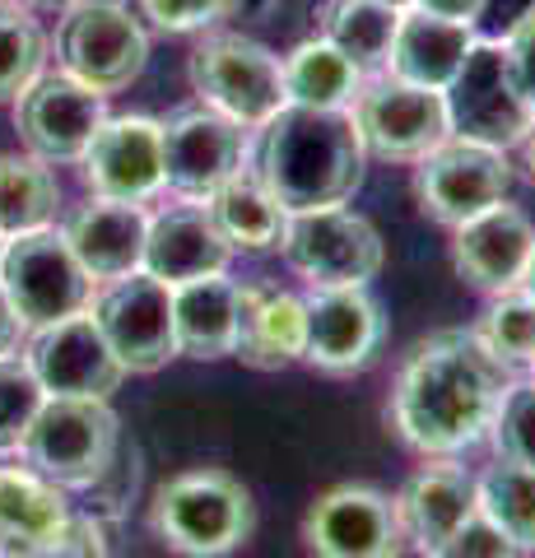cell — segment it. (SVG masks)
<instances>
[{
	"label": "cell",
	"instance_id": "16",
	"mask_svg": "<svg viewBox=\"0 0 535 558\" xmlns=\"http://www.w3.org/2000/svg\"><path fill=\"white\" fill-rule=\"evenodd\" d=\"M20 135L33 159L42 163H80L98 126L108 121V98L84 89L71 75H38L20 94Z\"/></svg>",
	"mask_w": 535,
	"mask_h": 558
},
{
	"label": "cell",
	"instance_id": "22",
	"mask_svg": "<svg viewBox=\"0 0 535 558\" xmlns=\"http://www.w3.org/2000/svg\"><path fill=\"white\" fill-rule=\"evenodd\" d=\"M233 260L229 238L215 229L210 209L196 205H172L149 215V238H145V260L141 270L163 279V284H186L200 275H223Z\"/></svg>",
	"mask_w": 535,
	"mask_h": 558
},
{
	"label": "cell",
	"instance_id": "24",
	"mask_svg": "<svg viewBox=\"0 0 535 558\" xmlns=\"http://www.w3.org/2000/svg\"><path fill=\"white\" fill-rule=\"evenodd\" d=\"M233 336H238V279H229V270L172 284V340H178V354L200 363L229 359Z\"/></svg>",
	"mask_w": 535,
	"mask_h": 558
},
{
	"label": "cell",
	"instance_id": "37",
	"mask_svg": "<svg viewBox=\"0 0 535 558\" xmlns=\"http://www.w3.org/2000/svg\"><path fill=\"white\" fill-rule=\"evenodd\" d=\"M434 558H522V549H516L489 517L471 512V517H465L461 526L434 549Z\"/></svg>",
	"mask_w": 535,
	"mask_h": 558
},
{
	"label": "cell",
	"instance_id": "40",
	"mask_svg": "<svg viewBox=\"0 0 535 558\" xmlns=\"http://www.w3.org/2000/svg\"><path fill=\"white\" fill-rule=\"evenodd\" d=\"M526 20H535V0H485V10H479V24L489 28L485 38H508Z\"/></svg>",
	"mask_w": 535,
	"mask_h": 558
},
{
	"label": "cell",
	"instance_id": "32",
	"mask_svg": "<svg viewBox=\"0 0 535 558\" xmlns=\"http://www.w3.org/2000/svg\"><path fill=\"white\" fill-rule=\"evenodd\" d=\"M475 336L485 340V349L503 363V368H512V373L531 368L535 363V303L522 289L498 293V299H489Z\"/></svg>",
	"mask_w": 535,
	"mask_h": 558
},
{
	"label": "cell",
	"instance_id": "1",
	"mask_svg": "<svg viewBox=\"0 0 535 558\" xmlns=\"http://www.w3.org/2000/svg\"><path fill=\"white\" fill-rule=\"evenodd\" d=\"M508 387L512 368L489 354L475 330H438L414 344L396 373L391 424L420 457L452 461L489 438Z\"/></svg>",
	"mask_w": 535,
	"mask_h": 558
},
{
	"label": "cell",
	"instance_id": "15",
	"mask_svg": "<svg viewBox=\"0 0 535 558\" xmlns=\"http://www.w3.org/2000/svg\"><path fill=\"white\" fill-rule=\"evenodd\" d=\"M303 363H313L317 373L350 377L364 373L382 354L387 322L368 289H313V299H303Z\"/></svg>",
	"mask_w": 535,
	"mask_h": 558
},
{
	"label": "cell",
	"instance_id": "46",
	"mask_svg": "<svg viewBox=\"0 0 535 558\" xmlns=\"http://www.w3.org/2000/svg\"><path fill=\"white\" fill-rule=\"evenodd\" d=\"M522 293H526V299L535 303V256H531V266H526V279H522Z\"/></svg>",
	"mask_w": 535,
	"mask_h": 558
},
{
	"label": "cell",
	"instance_id": "38",
	"mask_svg": "<svg viewBox=\"0 0 535 558\" xmlns=\"http://www.w3.org/2000/svg\"><path fill=\"white\" fill-rule=\"evenodd\" d=\"M135 10L159 33H205L219 24V0H135Z\"/></svg>",
	"mask_w": 535,
	"mask_h": 558
},
{
	"label": "cell",
	"instance_id": "10",
	"mask_svg": "<svg viewBox=\"0 0 535 558\" xmlns=\"http://www.w3.org/2000/svg\"><path fill=\"white\" fill-rule=\"evenodd\" d=\"M350 117L368 159H382V163H420L428 149H438L452 135L442 89H420V84H405L391 75L364 80V89L350 102Z\"/></svg>",
	"mask_w": 535,
	"mask_h": 558
},
{
	"label": "cell",
	"instance_id": "50",
	"mask_svg": "<svg viewBox=\"0 0 535 558\" xmlns=\"http://www.w3.org/2000/svg\"><path fill=\"white\" fill-rule=\"evenodd\" d=\"M0 252H5V233H0Z\"/></svg>",
	"mask_w": 535,
	"mask_h": 558
},
{
	"label": "cell",
	"instance_id": "49",
	"mask_svg": "<svg viewBox=\"0 0 535 558\" xmlns=\"http://www.w3.org/2000/svg\"><path fill=\"white\" fill-rule=\"evenodd\" d=\"M33 5H57V0H33Z\"/></svg>",
	"mask_w": 535,
	"mask_h": 558
},
{
	"label": "cell",
	"instance_id": "6",
	"mask_svg": "<svg viewBox=\"0 0 535 558\" xmlns=\"http://www.w3.org/2000/svg\"><path fill=\"white\" fill-rule=\"evenodd\" d=\"M57 57L61 75L112 98L145 75L149 38L141 14H131L122 0H80V5L65 10L57 28Z\"/></svg>",
	"mask_w": 535,
	"mask_h": 558
},
{
	"label": "cell",
	"instance_id": "27",
	"mask_svg": "<svg viewBox=\"0 0 535 558\" xmlns=\"http://www.w3.org/2000/svg\"><path fill=\"white\" fill-rule=\"evenodd\" d=\"M200 205L210 209L215 229L229 238L233 252H270L275 242H280L284 209L275 205L266 182L256 178V168H238L233 178H223Z\"/></svg>",
	"mask_w": 535,
	"mask_h": 558
},
{
	"label": "cell",
	"instance_id": "3",
	"mask_svg": "<svg viewBox=\"0 0 535 558\" xmlns=\"http://www.w3.org/2000/svg\"><path fill=\"white\" fill-rule=\"evenodd\" d=\"M154 535L178 558H229L247 545L256 508L247 484L229 470H186L154 494Z\"/></svg>",
	"mask_w": 535,
	"mask_h": 558
},
{
	"label": "cell",
	"instance_id": "14",
	"mask_svg": "<svg viewBox=\"0 0 535 558\" xmlns=\"http://www.w3.org/2000/svg\"><path fill=\"white\" fill-rule=\"evenodd\" d=\"M303 539L313 558H387L405 539L396 498L368 484H336L307 508Z\"/></svg>",
	"mask_w": 535,
	"mask_h": 558
},
{
	"label": "cell",
	"instance_id": "23",
	"mask_svg": "<svg viewBox=\"0 0 535 558\" xmlns=\"http://www.w3.org/2000/svg\"><path fill=\"white\" fill-rule=\"evenodd\" d=\"M475 38L479 33L471 24H452V20H438V14H424V10H401V24H396L382 75L420 84V89H447Z\"/></svg>",
	"mask_w": 535,
	"mask_h": 558
},
{
	"label": "cell",
	"instance_id": "44",
	"mask_svg": "<svg viewBox=\"0 0 535 558\" xmlns=\"http://www.w3.org/2000/svg\"><path fill=\"white\" fill-rule=\"evenodd\" d=\"M387 558H434V549H424V545H420V539H410V535H405V539H401V545H396V549H391Z\"/></svg>",
	"mask_w": 535,
	"mask_h": 558
},
{
	"label": "cell",
	"instance_id": "42",
	"mask_svg": "<svg viewBox=\"0 0 535 558\" xmlns=\"http://www.w3.org/2000/svg\"><path fill=\"white\" fill-rule=\"evenodd\" d=\"M280 10V0H219V20H243V24H266Z\"/></svg>",
	"mask_w": 535,
	"mask_h": 558
},
{
	"label": "cell",
	"instance_id": "9",
	"mask_svg": "<svg viewBox=\"0 0 535 558\" xmlns=\"http://www.w3.org/2000/svg\"><path fill=\"white\" fill-rule=\"evenodd\" d=\"M0 284H5L10 307L24 322V330H42L61 317H75L98 293V284L75 260L65 233L57 229H33L20 238H5Z\"/></svg>",
	"mask_w": 535,
	"mask_h": 558
},
{
	"label": "cell",
	"instance_id": "39",
	"mask_svg": "<svg viewBox=\"0 0 535 558\" xmlns=\"http://www.w3.org/2000/svg\"><path fill=\"white\" fill-rule=\"evenodd\" d=\"M503 47H508V61H512V75H516V89H522L526 108L535 112V20L516 24V28L508 33V38H503Z\"/></svg>",
	"mask_w": 535,
	"mask_h": 558
},
{
	"label": "cell",
	"instance_id": "48",
	"mask_svg": "<svg viewBox=\"0 0 535 558\" xmlns=\"http://www.w3.org/2000/svg\"><path fill=\"white\" fill-rule=\"evenodd\" d=\"M10 554V545H5V535H0V558H5Z\"/></svg>",
	"mask_w": 535,
	"mask_h": 558
},
{
	"label": "cell",
	"instance_id": "26",
	"mask_svg": "<svg viewBox=\"0 0 535 558\" xmlns=\"http://www.w3.org/2000/svg\"><path fill=\"white\" fill-rule=\"evenodd\" d=\"M71 521L65 488L28 465H0V535L10 549H51Z\"/></svg>",
	"mask_w": 535,
	"mask_h": 558
},
{
	"label": "cell",
	"instance_id": "31",
	"mask_svg": "<svg viewBox=\"0 0 535 558\" xmlns=\"http://www.w3.org/2000/svg\"><path fill=\"white\" fill-rule=\"evenodd\" d=\"M475 512L489 517L522 554L535 549V470L494 457L475 480Z\"/></svg>",
	"mask_w": 535,
	"mask_h": 558
},
{
	"label": "cell",
	"instance_id": "35",
	"mask_svg": "<svg viewBox=\"0 0 535 558\" xmlns=\"http://www.w3.org/2000/svg\"><path fill=\"white\" fill-rule=\"evenodd\" d=\"M489 442L494 457L535 470V377H512L503 405H498L489 424Z\"/></svg>",
	"mask_w": 535,
	"mask_h": 558
},
{
	"label": "cell",
	"instance_id": "21",
	"mask_svg": "<svg viewBox=\"0 0 535 558\" xmlns=\"http://www.w3.org/2000/svg\"><path fill=\"white\" fill-rule=\"evenodd\" d=\"M303 330H307V307L299 293L270 284V279L238 284L233 359H243L247 368L262 373H280L303 359Z\"/></svg>",
	"mask_w": 535,
	"mask_h": 558
},
{
	"label": "cell",
	"instance_id": "2",
	"mask_svg": "<svg viewBox=\"0 0 535 558\" xmlns=\"http://www.w3.org/2000/svg\"><path fill=\"white\" fill-rule=\"evenodd\" d=\"M368 149L358 140L350 108H293L284 102L256 149V178L266 182L284 215L321 205H350L364 186Z\"/></svg>",
	"mask_w": 535,
	"mask_h": 558
},
{
	"label": "cell",
	"instance_id": "20",
	"mask_svg": "<svg viewBox=\"0 0 535 558\" xmlns=\"http://www.w3.org/2000/svg\"><path fill=\"white\" fill-rule=\"evenodd\" d=\"M65 242H71L75 260L94 284H112L141 270L145 260V238H149V209L135 201H89L75 209L65 223Z\"/></svg>",
	"mask_w": 535,
	"mask_h": 558
},
{
	"label": "cell",
	"instance_id": "36",
	"mask_svg": "<svg viewBox=\"0 0 535 558\" xmlns=\"http://www.w3.org/2000/svg\"><path fill=\"white\" fill-rule=\"evenodd\" d=\"M135 484H141V451H135L131 442H117V451H112V461L102 465V475L84 488L89 494V517H117L131 502V494H135Z\"/></svg>",
	"mask_w": 535,
	"mask_h": 558
},
{
	"label": "cell",
	"instance_id": "29",
	"mask_svg": "<svg viewBox=\"0 0 535 558\" xmlns=\"http://www.w3.org/2000/svg\"><path fill=\"white\" fill-rule=\"evenodd\" d=\"M396 24H401V10L377 5V0H326L321 10V38L364 75H382Z\"/></svg>",
	"mask_w": 535,
	"mask_h": 558
},
{
	"label": "cell",
	"instance_id": "25",
	"mask_svg": "<svg viewBox=\"0 0 535 558\" xmlns=\"http://www.w3.org/2000/svg\"><path fill=\"white\" fill-rule=\"evenodd\" d=\"M475 512V480L457 465H424L405 480V488L396 494V517L410 539H420L424 549H438L465 517Z\"/></svg>",
	"mask_w": 535,
	"mask_h": 558
},
{
	"label": "cell",
	"instance_id": "5",
	"mask_svg": "<svg viewBox=\"0 0 535 558\" xmlns=\"http://www.w3.org/2000/svg\"><path fill=\"white\" fill-rule=\"evenodd\" d=\"M280 256L313 289H368L382 270V238L350 205H321L284 215Z\"/></svg>",
	"mask_w": 535,
	"mask_h": 558
},
{
	"label": "cell",
	"instance_id": "17",
	"mask_svg": "<svg viewBox=\"0 0 535 558\" xmlns=\"http://www.w3.org/2000/svg\"><path fill=\"white\" fill-rule=\"evenodd\" d=\"M247 131L215 108H182L163 121V186L186 201H205L210 191L243 168Z\"/></svg>",
	"mask_w": 535,
	"mask_h": 558
},
{
	"label": "cell",
	"instance_id": "45",
	"mask_svg": "<svg viewBox=\"0 0 535 558\" xmlns=\"http://www.w3.org/2000/svg\"><path fill=\"white\" fill-rule=\"evenodd\" d=\"M516 149H522V168H526V178L535 182V126L526 131V140H522V145H516Z\"/></svg>",
	"mask_w": 535,
	"mask_h": 558
},
{
	"label": "cell",
	"instance_id": "43",
	"mask_svg": "<svg viewBox=\"0 0 535 558\" xmlns=\"http://www.w3.org/2000/svg\"><path fill=\"white\" fill-rule=\"evenodd\" d=\"M28 336L24 330V322L14 317V307H10V293H5V284H0V359L5 354H14L20 349V340Z\"/></svg>",
	"mask_w": 535,
	"mask_h": 558
},
{
	"label": "cell",
	"instance_id": "13",
	"mask_svg": "<svg viewBox=\"0 0 535 558\" xmlns=\"http://www.w3.org/2000/svg\"><path fill=\"white\" fill-rule=\"evenodd\" d=\"M24 363L38 377L47 396H80V400H112L126 381V368L102 340L94 312L84 307L75 317H61L42 330H28Z\"/></svg>",
	"mask_w": 535,
	"mask_h": 558
},
{
	"label": "cell",
	"instance_id": "33",
	"mask_svg": "<svg viewBox=\"0 0 535 558\" xmlns=\"http://www.w3.org/2000/svg\"><path fill=\"white\" fill-rule=\"evenodd\" d=\"M42 61H47V38L33 24V14L0 5V102L20 98L42 75Z\"/></svg>",
	"mask_w": 535,
	"mask_h": 558
},
{
	"label": "cell",
	"instance_id": "19",
	"mask_svg": "<svg viewBox=\"0 0 535 558\" xmlns=\"http://www.w3.org/2000/svg\"><path fill=\"white\" fill-rule=\"evenodd\" d=\"M535 256V223L516 205L498 201L485 215L452 229V266L475 293H512L522 289L526 266Z\"/></svg>",
	"mask_w": 535,
	"mask_h": 558
},
{
	"label": "cell",
	"instance_id": "8",
	"mask_svg": "<svg viewBox=\"0 0 535 558\" xmlns=\"http://www.w3.org/2000/svg\"><path fill=\"white\" fill-rule=\"evenodd\" d=\"M122 428L108 400H80V396H47L38 418L24 438V461L57 488H89L102 465L112 461Z\"/></svg>",
	"mask_w": 535,
	"mask_h": 558
},
{
	"label": "cell",
	"instance_id": "30",
	"mask_svg": "<svg viewBox=\"0 0 535 558\" xmlns=\"http://www.w3.org/2000/svg\"><path fill=\"white\" fill-rule=\"evenodd\" d=\"M61 205V186L42 159L0 154V233L20 238L33 229H51Z\"/></svg>",
	"mask_w": 535,
	"mask_h": 558
},
{
	"label": "cell",
	"instance_id": "41",
	"mask_svg": "<svg viewBox=\"0 0 535 558\" xmlns=\"http://www.w3.org/2000/svg\"><path fill=\"white\" fill-rule=\"evenodd\" d=\"M410 10H424V14H438V20L479 28V10H485V0H414Z\"/></svg>",
	"mask_w": 535,
	"mask_h": 558
},
{
	"label": "cell",
	"instance_id": "11",
	"mask_svg": "<svg viewBox=\"0 0 535 558\" xmlns=\"http://www.w3.org/2000/svg\"><path fill=\"white\" fill-rule=\"evenodd\" d=\"M508 191H512L508 149H489L461 135H447L438 149H428L414 163V196H420L424 215H434L447 229L508 201Z\"/></svg>",
	"mask_w": 535,
	"mask_h": 558
},
{
	"label": "cell",
	"instance_id": "34",
	"mask_svg": "<svg viewBox=\"0 0 535 558\" xmlns=\"http://www.w3.org/2000/svg\"><path fill=\"white\" fill-rule=\"evenodd\" d=\"M42 400H47V391L38 387V377H33L24 354L0 359V457H10V451L24 447Z\"/></svg>",
	"mask_w": 535,
	"mask_h": 558
},
{
	"label": "cell",
	"instance_id": "47",
	"mask_svg": "<svg viewBox=\"0 0 535 558\" xmlns=\"http://www.w3.org/2000/svg\"><path fill=\"white\" fill-rule=\"evenodd\" d=\"M377 5H391V10H410L414 0H377Z\"/></svg>",
	"mask_w": 535,
	"mask_h": 558
},
{
	"label": "cell",
	"instance_id": "12",
	"mask_svg": "<svg viewBox=\"0 0 535 558\" xmlns=\"http://www.w3.org/2000/svg\"><path fill=\"white\" fill-rule=\"evenodd\" d=\"M89 312L126 373H159L168 359H178L172 289L163 279L135 270L126 279H112V284H98Z\"/></svg>",
	"mask_w": 535,
	"mask_h": 558
},
{
	"label": "cell",
	"instance_id": "4",
	"mask_svg": "<svg viewBox=\"0 0 535 558\" xmlns=\"http://www.w3.org/2000/svg\"><path fill=\"white\" fill-rule=\"evenodd\" d=\"M186 75L205 108L223 112L243 131H262L284 108V61L243 33H210L192 47Z\"/></svg>",
	"mask_w": 535,
	"mask_h": 558
},
{
	"label": "cell",
	"instance_id": "28",
	"mask_svg": "<svg viewBox=\"0 0 535 558\" xmlns=\"http://www.w3.org/2000/svg\"><path fill=\"white\" fill-rule=\"evenodd\" d=\"M364 80V70L350 57H340L321 33L284 57V98L293 108H350Z\"/></svg>",
	"mask_w": 535,
	"mask_h": 558
},
{
	"label": "cell",
	"instance_id": "51",
	"mask_svg": "<svg viewBox=\"0 0 535 558\" xmlns=\"http://www.w3.org/2000/svg\"><path fill=\"white\" fill-rule=\"evenodd\" d=\"M531 377H535V363H531Z\"/></svg>",
	"mask_w": 535,
	"mask_h": 558
},
{
	"label": "cell",
	"instance_id": "7",
	"mask_svg": "<svg viewBox=\"0 0 535 558\" xmlns=\"http://www.w3.org/2000/svg\"><path fill=\"white\" fill-rule=\"evenodd\" d=\"M442 98L452 135L489 149H516L535 126V112L526 108L522 89H516L503 38H475Z\"/></svg>",
	"mask_w": 535,
	"mask_h": 558
},
{
	"label": "cell",
	"instance_id": "18",
	"mask_svg": "<svg viewBox=\"0 0 535 558\" xmlns=\"http://www.w3.org/2000/svg\"><path fill=\"white\" fill-rule=\"evenodd\" d=\"M80 168L84 186L98 201H154L163 191V121L108 117L84 149Z\"/></svg>",
	"mask_w": 535,
	"mask_h": 558
}]
</instances>
